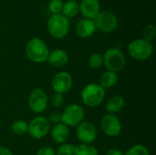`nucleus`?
Listing matches in <instances>:
<instances>
[{
    "instance_id": "f257e3e1",
    "label": "nucleus",
    "mask_w": 156,
    "mask_h": 155,
    "mask_svg": "<svg viewBox=\"0 0 156 155\" xmlns=\"http://www.w3.org/2000/svg\"><path fill=\"white\" fill-rule=\"evenodd\" d=\"M25 54L27 59L33 63H44L48 59L49 49L43 39L33 37L27 41L25 47Z\"/></svg>"
},
{
    "instance_id": "f03ea898",
    "label": "nucleus",
    "mask_w": 156,
    "mask_h": 155,
    "mask_svg": "<svg viewBox=\"0 0 156 155\" xmlns=\"http://www.w3.org/2000/svg\"><path fill=\"white\" fill-rule=\"evenodd\" d=\"M69 19L64 16L62 14L51 15L47 21L48 32L56 39H62L66 37L69 32Z\"/></svg>"
},
{
    "instance_id": "7ed1b4c3",
    "label": "nucleus",
    "mask_w": 156,
    "mask_h": 155,
    "mask_svg": "<svg viewBox=\"0 0 156 155\" xmlns=\"http://www.w3.org/2000/svg\"><path fill=\"white\" fill-rule=\"evenodd\" d=\"M127 52L132 58L138 61H144L152 56L154 46L152 42L144 40L142 37L135 38L129 43Z\"/></svg>"
},
{
    "instance_id": "20e7f679",
    "label": "nucleus",
    "mask_w": 156,
    "mask_h": 155,
    "mask_svg": "<svg viewBox=\"0 0 156 155\" xmlns=\"http://www.w3.org/2000/svg\"><path fill=\"white\" fill-rule=\"evenodd\" d=\"M82 102L90 108L100 106L105 99V90L98 83H90L86 85L80 93Z\"/></svg>"
},
{
    "instance_id": "39448f33",
    "label": "nucleus",
    "mask_w": 156,
    "mask_h": 155,
    "mask_svg": "<svg viewBox=\"0 0 156 155\" xmlns=\"http://www.w3.org/2000/svg\"><path fill=\"white\" fill-rule=\"evenodd\" d=\"M103 56V65L107 70L115 73L122 70L126 65V58L122 50L116 48H108Z\"/></svg>"
},
{
    "instance_id": "423d86ee",
    "label": "nucleus",
    "mask_w": 156,
    "mask_h": 155,
    "mask_svg": "<svg viewBox=\"0 0 156 155\" xmlns=\"http://www.w3.org/2000/svg\"><path fill=\"white\" fill-rule=\"evenodd\" d=\"M96 30L101 33L110 34L115 31L118 27L119 21L118 17L114 13L109 10H103L99 13V15L93 19Z\"/></svg>"
},
{
    "instance_id": "0eeeda50",
    "label": "nucleus",
    "mask_w": 156,
    "mask_h": 155,
    "mask_svg": "<svg viewBox=\"0 0 156 155\" xmlns=\"http://www.w3.org/2000/svg\"><path fill=\"white\" fill-rule=\"evenodd\" d=\"M85 117L84 109L76 103L68 105L61 113V123L69 127H77Z\"/></svg>"
},
{
    "instance_id": "6e6552de",
    "label": "nucleus",
    "mask_w": 156,
    "mask_h": 155,
    "mask_svg": "<svg viewBox=\"0 0 156 155\" xmlns=\"http://www.w3.org/2000/svg\"><path fill=\"white\" fill-rule=\"evenodd\" d=\"M27 104L33 112L40 114L44 112L48 108V97L45 90L40 88H36L29 93Z\"/></svg>"
},
{
    "instance_id": "1a4fd4ad",
    "label": "nucleus",
    "mask_w": 156,
    "mask_h": 155,
    "mask_svg": "<svg viewBox=\"0 0 156 155\" xmlns=\"http://www.w3.org/2000/svg\"><path fill=\"white\" fill-rule=\"evenodd\" d=\"M50 132V123L44 116H37L28 123L27 133L36 140L45 138Z\"/></svg>"
},
{
    "instance_id": "9d476101",
    "label": "nucleus",
    "mask_w": 156,
    "mask_h": 155,
    "mask_svg": "<svg viewBox=\"0 0 156 155\" xmlns=\"http://www.w3.org/2000/svg\"><path fill=\"white\" fill-rule=\"evenodd\" d=\"M73 86L72 76L67 71L58 72L51 80V87L56 93L66 94L68 93Z\"/></svg>"
},
{
    "instance_id": "9b49d317",
    "label": "nucleus",
    "mask_w": 156,
    "mask_h": 155,
    "mask_svg": "<svg viewBox=\"0 0 156 155\" xmlns=\"http://www.w3.org/2000/svg\"><path fill=\"white\" fill-rule=\"evenodd\" d=\"M101 129L109 137H117L122 132V123L115 114H105L101 120Z\"/></svg>"
},
{
    "instance_id": "f8f14e48",
    "label": "nucleus",
    "mask_w": 156,
    "mask_h": 155,
    "mask_svg": "<svg viewBox=\"0 0 156 155\" xmlns=\"http://www.w3.org/2000/svg\"><path fill=\"white\" fill-rule=\"evenodd\" d=\"M76 134L80 143L91 144L97 139V129L93 123L89 122H82L77 126Z\"/></svg>"
},
{
    "instance_id": "ddd939ff",
    "label": "nucleus",
    "mask_w": 156,
    "mask_h": 155,
    "mask_svg": "<svg viewBox=\"0 0 156 155\" xmlns=\"http://www.w3.org/2000/svg\"><path fill=\"white\" fill-rule=\"evenodd\" d=\"M79 4L80 13L83 18L93 20L101 11L99 0H81Z\"/></svg>"
},
{
    "instance_id": "4468645a",
    "label": "nucleus",
    "mask_w": 156,
    "mask_h": 155,
    "mask_svg": "<svg viewBox=\"0 0 156 155\" xmlns=\"http://www.w3.org/2000/svg\"><path fill=\"white\" fill-rule=\"evenodd\" d=\"M76 35L80 38L90 37L96 32V26L94 21L91 19L82 18L76 24L75 26Z\"/></svg>"
},
{
    "instance_id": "2eb2a0df",
    "label": "nucleus",
    "mask_w": 156,
    "mask_h": 155,
    "mask_svg": "<svg viewBox=\"0 0 156 155\" xmlns=\"http://www.w3.org/2000/svg\"><path fill=\"white\" fill-rule=\"evenodd\" d=\"M69 54L66 50L61 48H56L52 51H49L47 61L55 68H63L69 62Z\"/></svg>"
},
{
    "instance_id": "dca6fc26",
    "label": "nucleus",
    "mask_w": 156,
    "mask_h": 155,
    "mask_svg": "<svg viewBox=\"0 0 156 155\" xmlns=\"http://www.w3.org/2000/svg\"><path fill=\"white\" fill-rule=\"evenodd\" d=\"M49 132L53 142H55L58 144L65 143L69 137V129L63 123L54 125Z\"/></svg>"
},
{
    "instance_id": "f3484780",
    "label": "nucleus",
    "mask_w": 156,
    "mask_h": 155,
    "mask_svg": "<svg viewBox=\"0 0 156 155\" xmlns=\"http://www.w3.org/2000/svg\"><path fill=\"white\" fill-rule=\"evenodd\" d=\"M125 105V100L122 95H113L106 102V110L110 114L120 112Z\"/></svg>"
},
{
    "instance_id": "a211bd4d",
    "label": "nucleus",
    "mask_w": 156,
    "mask_h": 155,
    "mask_svg": "<svg viewBox=\"0 0 156 155\" xmlns=\"http://www.w3.org/2000/svg\"><path fill=\"white\" fill-rule=\"evenodd\" d=\"M118 79H119V77H118L117 73H115L113 71L107 70V71H104L101 75L99 85L104 90L111 89L117 84Z\"/></svg>"
},
{
    "instance_id": "6ab92c4d",
    "label": "nucleus",
    "mask_w": 156,
    "mask_h": 155,
    "mask_svg": "<svg viewBox=\"0 0 156 155\" xmlns=\"http://www.w3.org/2000/svg\"><path fill=\"white\" fill-rule=\"evenodd\" d=\"M80 13V4L76 0H68L64 2L61 14L67 18H73Z\"/></svg>"
},
{
    "instance_id": "aec40b11",
    "label": "nucleus",
    "mask_w": 156,
    "mask_h": 155,
    "mask_svg": "<svg viewBox=\"0 0 156 155\" xmlns=\"http://www.w3.org/2000/svg\"><path fill=\"white\" fill-rule=\"evenodd\" d=\"M74 155H99V152L91 144L80 143L75 146Z\"/></svg>"
},
{
    "instance_id": "412c9836",
    "label": "nucleus",
    "mask_w": 156,
    "mask_h": 155,
    "mask_svg": "<svg viewBox=\"0 0 156 155\" xmlns=\"http://www.w3.org/2000/svg\"><path fill=\"white\" fill-rule=\"evenodd\" d=\"M11 129L15 134H16L18 136H22V135H25L26 133H27L28 123L23 120H16L12 123Z\"/></svg>"
},
{
    "instance_id": "4be33fe9",
    "label": "nucleus",
    "mask_w": 156,
    "mask_h": 155,
    "mask_svg": "<svg viewBox=\"0 0 156 155\" xmlns=\"http://www.w3.org/2000/svg\"><path fill=\"white\" fill-rule=\"evenodd\" d=\"M156 37V27L154 24H147L142 30V38L152 42Z\"/></svg>"
},
{
    "instance_id": "5701e85b",
    "label": "nucleus",
    "mask_w": 156,
    "mask_h": 155,
    "mask_svg": "<svg viewBox=\"0 0 156 155\" xmlns=\"http://www.w3.org/2000/svg\"><path fill=\"white\" fill-rule=\"evenodd\" d=\"M88 65L90 69H98L103 66V56L100 53H93L90 56Z\"/></svg>"
},
{
    "instance_id": "b1692460",
    "label": "nucleus",
    "mask_w": 156,
    "mask_h": 155,
    "mask_svg": "<svg viewBox=\"0 0 156 155\" xmlns=\"http://www.w3.org/2000/svg\"><path fill=\"white\" fill-rule=\"evenodd\" d=\"M124 155H150L148 148L143 144H135L130 147Z\"/></svg>"
},
{
    "instance_id": "393cba45",
    "label": "nucleus",
    "mask_w": 156,
    "mask_h": 155,
    "mask_svg": "<svg viewBox=\"0 0 156 155\" xmlns=\"http://www.w3.org/2000/svg\"><path fill=\"white\" fill-rule=\"evenodd\" d=\"M64 1L63 0H50L48 5V9L51 13V15L61 14L63 9Z\"/></svg>"
},
{
    "instance_id": "a878e982",
    "label": "nucleus",
    "mask_w": 156,
    "mask_h": 155,
    "mask_svg": "<svg viewBox=\"0 0 156 155\" xmlns=\"http://www.w3.org/2000/svg\"><path fill=\"white\" fill-rule=\"evenodd\" d=\"M74 148H75V145L65 143L60 144L57 152L55 153H56V155H74Z\"/></svg>"
},
{
    "instance_id": "bb28decb",
    "label": "nucleus",
    "mask_w": 156,
    "mask_h": 155,
    "mask_svg": "<svg viewBox=\"0 0 156 155\" xmlns=\"http://www.w3.org/2000/svg\"><path fill=\"white\" fill-rule=\"evenodd\" d=\"M49 100H50L51 105L54 108H59L63 105V103L65 101V98H64V95L55 92L54 94H52L50 96Z\"/></svg>"
},
{
    "instance_id": "cd10ccee",
    "label": "nucleus",
    "mask_w": 156,
    "mask_h": 155,
    "mask_svg": "<svg viewBox=\"0 0 156 155\" xmlns=\"http://www.w3.org/2000/svg\"><path fill=\"white\" fill-rule=\"evenodd\" d=\"M36 155H56V153L52 147L49 146H44L37 150Z\"/></svg>"
},
{
    "instance_id": "c85d7f7f",
    "label": "nucleus",
    "mask_w": 156,
    "mask_h": 155,
    "mask_svg": "<svg viewBox=\"0 0 156 155\" xmlns=\"http://www.w3.org/2000/svg\"><path fill=\"white\" fill-rule=\"evenodd\" d=\"M49 123H53L54 125L61 123V113L59 112H53L50 114L49 118L48 119Z\"/></svg>"
},
{
    "instance_id": "c756f323",
    "label": "nucleus",
    "mask_w": 156,
    "mask_h": 155,
    "mask_svg": "<svg viewBox=\"0 0 156 155\" xmlns=\"http://www.w3.org/2000/svg\"><path fill=\"white\" fill-rule=\"evenodd\" d=\"M105 155H124V153L122 151H121L120 149L112 148V149L108 150V152L106 153Z\"/></svg>"
},
{
    "instance_id": "7c9ffc66",
    "label": "nucleus",
    "mask_w": 156,
    "mask_h": 155,
    "mask_svg": "<svg viewBox=\"0 0 156 155\" xmlns=\"http://www.w3.org/2000/svg\"><path fill=\"white\" fill-rule=\"evenodd\" d=\"M0 155H13V153L5 146H0Z\"/></svg>"
}]
</instances>
